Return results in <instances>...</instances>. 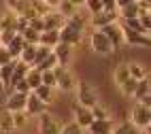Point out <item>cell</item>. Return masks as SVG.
Segmentation results:
<instances>
[{
    "label": "cell",
    "mask_w": 151,
    "mask_h": 134,
    "mask_svg": "<svg viewBox=\"0 0 151 134\" xmlns=\"http://www.w3.org/2000/svg\"><path fill=\"white\" fill-rule=\"evenodd\" d=\"M55 66H58L55 55H53V53H49V55L41 62V64H36V66H32V68H36V70H41V73H43V70H53Z\"/></svg>",
    "instance_id": "obj_33"
},
{
    "label": "cell",
    "mask_w": 151,
    "mask_h": 134,
    "mask_svg": "<svg viewBox=\"0 0 151 134\" xmlns=\"http://www.w3.org/2000/svg\"><path fill=\"white\" fill-rule=\"evenodd\" d=\"M58 43H60V32H58V30H45V32H41L38 45H45L49 49H53Z\"/></svg>",
    "instance_id": "obj_19"
},
{
    "label": "cell",
    "mask_w": 151,
    "mask_h": 134,
    "mask_svg": "<svg viewBox=\"0 0 151 134\" xmlns=\"http://www.w3.org/2000/svg\"><path fill=\"white\" fill-rule=\"evenodd\" d=\"M132 98H134L136 102H143V104H149V107H151V87H149V77L140 79L138 83H136V89H134Z\"/></svg>",
    "instance_id": "obj_12"
},
{
    "label": "cell",
    "mask_w": 151,
    "mask_h": 134,
    "mask_svg": "<svg viewBox=\"0 0 151 134\" xmlns=\"http://www.w3.org/2000/svg\"><path fill=\"white\" fill-rule=\"evenodd\" d=\"M6 9L13 15H22L28 9V0H6Z\"/></svg>",
    "instance_id": "obj_28"
},
{
    "label": "cell",
    "mask_w": 151,
    "mask_h": 134,
    "mask_svg": "<svg viewBox=\"0 0 151 134\" xmlns=\"http://www.w3.org/2000/svg\"><path fill=\"white\" fill-rule=\"evenodd\" d=\"M15 123H13V113L2 109L0 111V134H15Z\"/></svg>",
    "instance_id": "obj_16"
},
{
    "label": "cell",
    "mask_w": 151,
    "mask_h": 134,
    "mask_svg": "<svg viewBox=\"0 0 151 134\" xmlns=\"http://www.w3.org/2000/svg\"><path fill=\"white\" fill-rule=\"evenodd\" d=\"M55 11H58L60 15H62L64 19H66V17H70V15H73V13L77 11V6H73V4L68 2V0H60V4H58Z\"/></svg>",
    "instance_id": "obj_34"
},
{
    "label": "cell",
    "mask_w": 151,
    "mask_h": 134,
    "mask_svg": "<svg viewBox=\"0 0 151 134\" xmlns=\"http://www.w3.org/2000/svg\"><path fill=\"white\" fill-rule=\"evenodd\" d=\"M15 34H17L15 30H2V32H0V45H9Z\"/></svg>",
    "instance_id": "obj_42"
},
{
    "label": "cell",
    "mask_w": 151,
    "mask_h": 134,
    "mask_svg": "<svg viewBox=\"0 0 151 134\" xmlns=\"http://www.w3.org/2000/svg\"><path fill=\"white\" fill-rule=\"evenodd\" d=\"M13 123H15V130H22L30 123V115L26 111H15L13 113Z\"/></svg>",
    "instance_id": "obj_31"
},
{
    "label": "cell",
    "mask_w": 151,
    "mask_h": 134,
    "mask_svg": "<svg viewBox=\"0 0 151 134\" xmlns=\"http://www.w3.org/2000/svg\"><path fill=\"white\" fill-rule=\"evenodd\" d=\"M15 17L17 15H13L11 11L0 15V32H2V30H15Z\"/></svg>",
    "instance_id": "obj_32"
},
{
    "label": "cell",
    "mask_w": 151,
    "mask_h": 134,
    "mask_svg": "<svg viewBox=\"0 0 151 134\" xmlns=\"http://www.w3.org/2000/svg\"><path fill=\"white\" fill-rule=\"evenodd\" d=\"M43 85H49V87H53L55 89V75H53V70H43Z\"/></svg>",
    "instance_id": "obj_40"
},
{
    "label": "cell",
    "mask_w": 151,
    "mask_h": 134,
    "mask_svg": "<svg viewBox=\"0 0 151 134\" xmlns=\"http://www.w3.org/2000/svg\"><path fill=\"white\" fill-rule=\"evenodd\" d=\"M13 68H15V60H11L9 64L0 66V83H2L4 91H11V77H13Z\"/></svg>",
    "instance_id": "obj_17"
},
{
    "label": "cell",
    "mask_w": 151,
    "mask_h": 134,
    "mask_svg": "<svg viewBox=\"0 0 151 134\" xmlns=\"http://www.w3.org/2000/svg\"><path fill=\"white\" fill-rule=\"evenodd\" d=\"M24 43H26L24 36H22V34H15V36L11 38V43L4 45V47L9 49V53H11V58H13V60H17V58H19V53H22V49H24Z\"/></svg>",
    "instance_id": "obj_20"
},
{
    "label": "cell",
    "mask_w": 151,
    "mask_h": 134,
    "mask_svg": "<svg viewBox=\"0 0 151 134\" xmlns=\"http://www.w3.org/2000/svg\"><path fill=\"white\" fill-rule=\"evenodd\" d=\"M126 64H128V73H130V77H132V79L140 81V79H145V77H149V73H147V68H145L143 64H138V62H126Z\"/></svg>",
    "instance_id": "obj_21"
},
{
    "label": "cell",
    "mask_w": 151,
    "mask_h": 134,
    "mask_svg": "<svg viewBox=\"0 0 151 134\" xmlns=\"http://www.w3.org/2000/svg\"><path fill=\"white\" fill-rule=\"evenodd\" d=\"M89 45H92V49L96 51V53H100V55H104V58H109V55H113V47H111V43H109V38L104 36V32L102 30H96L94 28V32H92V36H89Z\"/></svg>",
    "instance_id": "obj_4"
},
{
    "label": "cell",
    "mask_w": 151,
    "mask_h": 134,
    "mask_svg": "<svg viewBox=\"0 0 151 134\" xmlns=\"http://www.w3.org/2000/svg\"><path fill=\"white\" fill-rule=\"evenodd\" d=\"M117 13H119L122 19L138 17V4H136V0H134V2H130V4H126V6H122V9H117Z\"/></svg>",
    "instance_id": "obj_30"
},
{
    "label": "cell",
    "mask_w": 151,
    "mask_h": 134,
    "mask_svg": "<svg viewBox=\"0 0 151 134\" xmlns=\"http://www.w3.org/2000/svg\"><path fill=\"white\" fill-rule=\"evenodd\" d=\"M117 19H119L117 9H100L98 13H92L89 24H92L96 30H100V28H104V26H109V24H115Z\"/></svg>",
    "instance_id": "obj_5"
},
{
    "label": "cell",
    "mask_w": 151,
    "mask_h": 134,
    "mask_svg": "<svg viewBox=\"0 0 151 134\" xmlns=\"http://www.w3.org/2000/svg\"><path fill=\"white\" fill-rule=\"evenodd\" d=\"M13 58H11V53H9V49L4 47V45H0V66L2 64H9Z\"/></svg>",
    "instance_id": "obj_43"
},
{
    "label": "cell",
    "mask_w": 151,
    "mask_h": 134,
    "mask_svg": "<svg viewBox=\"0 0 151 134\" xmlns=\"http://www.w3.org/2000/svg\"><path fill=\"white\" fill-rule=\"evenodd\" d=\"M45 4H47L49 9H51V11H55L58 4H60V0H45Z\"/></svg>",
    "instance_id": "obj_46"
},
{
    "label": "cell",
    "mask_w": 151,
    "mask_h": 134,
    "mask_svg": "<svg viewBox=\"0 0 151 134\" xmlns=\"http://www.w3.org/2000/svg\"><path fill=\"white\" fill-rule=\"evenodd\" d=\"M130 2H134V0H115V6L122 9V6H126V4H130Z\"/></svg>",
    "instance_id": "obj_47"
},
{
    "label": "cell",
    "mask_w": 151,
    "mask_h": 134,
    "mask_svg": "<svg viewBox=\"0 0 151 134\" xmlns=\"http://www.w3.org/2000/svg\"><path fill=\"white\" fill-rule=\"evenodd\" d=\"M60 134H85V130H83L81 126H77L75 121H68V123H62Z\"/></svg>",
    "instance_id": "obj_37"
},
{
    "label": "cell",
    "mask_w": 151,
    "mask_h": 134,
    "mask_svg": "<svg viewBox=\"0 0 151 134\" xmlns=\"http://www.w3.org/2000/svg\"><path fill=\"white\" fill-rule=\"evenodd\" d=\"M62 121L53 117L51 113H41L38 115V134H60Z\"/></svg>",
    "instance_id": "obj_6"
},
{
    "label": "cell",
    "mask_w": 151,
    "mask_h": 134,
    "mask_svg": "<svg viewBox=\"0 0 151 134\" xmlns=\"http://www.w3.org/2000/svg\"><path fill=\"white\" fill-rule=\"evenodd\" d=\"M111 134H140V130L134 126L132 121H122V123H115Z\"/></svg>",
    "instance_id": "obj_23"
},
{
    "label": "cell",
    "mask_w": 151,
    "mask_h": 134,
    "mask_svg": "<svg viewBox=\"0 0 151 134\" xmlns=\"http://www.w3.org/2000/svg\"><path fill=\"white\" fill-rule=\"evenodd\" d=\"M138 22H140V26H143L145 34H149V30H151V13H149V11L138 13Z\"/></svg>",
    "instance_id": "obj_39"
},
{
    "label": "cell",
    "mask_w": 151,
    "mask_h": 134,
    "mask_svg": "<svg viewBox=\"0 0 151 134\" xmlns=\"http://www.w3.org/2000/svg\"><path fill=\"white\" fill-rule=\"evenodd\" d=\"M77 102L81 107H87V109H92L94 104H98L100 102V96H98V91L92 83H85V81H77Z\"/></svg>",
    "instance_id": "obj_1"
},
{
    "label": "cell",
    "mask_w": 151,
    "mask_h": 134,
    "mask_svg": "<svg viewBox=\"0 0 151 134\" xmlns=\"http://www.w3.org/2000/svg\"><path fill=\"white\" fill-rule=\"evenodd\" d=\"M73 49L75 47H70L68 43H60L51 49V53L55 55V60H58V66H68V62H70V58H73Z\"/></svg>",
    "instance_id": "obj_13"
},
{
    "label": "cell",
    "mask_w": 151,
    "mask_h": 134,
    "mask_svg": "<svg viewBox=\"0 0 151 134\" xmlns=\"http://www.w3.org/2000/svg\"><path fill=\"white\" fill-rule=\"evenodd\" d=\"M28 26L32 28V30H36V32H45V22H43V17H32L28 22Z\"/></svg>",
    "instance_id": "obj_41"
},
{
    "label": "cell",
    "mask_w": 151,
    "mask_h": 134,
    "mask_svg": "<svg viewBox=\"0 0 151 134\" xmlns=\"http://www.w3.org/2000/svg\"><path fill=\"white\" fill-rule=\"evenodd\" d=\"M53 75H55V87L60 91H75L77 77H75V73L68 66H55L53 68Z\"/></svg>",
    "instance_id": "obj_2"
},
{
    "label": "cell",
    "mask_w": 151,
    "mask_h": 134,
    "mask_svg": "<svg viewBox=\"0 0 151 134\" xmlns=\"http://www.w3.org/2000/svg\"><path fill=\"white\" fill-rule=\"evenodd\" d=\"M73 121L77 123V126H81L83 130L89 126V123L94 121V115H92V109L87 107H81L79 102H75L73 104Z\"/></svg>",
    "instance_id": "obj_10"
},
{
    "label": "cell",
    "mask_w": 151,
    "mask_h": 134,
    "mask_svg": "<svg viewBox=\"0 0 151 134\" xmlns=\"http://www.w3.org/2000/svg\"><path fill=\"white\" fill-rule=\"evenodd\" d=\"M92 115H94V119H111V109L104 102H98V104L92 107Z\"/></svg>",
    "instance_id": "obj_27"
},
{
    "label": "cell",
    "mask_w": 151,
    "mask_h": 134,
    "mask_svg": "<svg viewBox=\"0 0 151 134\" xmlns=\"http://www.w3.org/2000/svg\"><path fill=\"white\" fill-rule=\"evenodd\" d=\"M85 6L89 9V13H98L100 9H102L100 6V0H85Z\"/></svg>",
    "instance_id": "obj_44"
},
{
    "label": "cell",
    "mask_w": 151,
    "mask_h": 134,
    "mask_svg": "<svg viewBox=\"0 0 151 134\" xmlns=\"http://www.w3.org/2000/svg\"><path fill=\"white\" fill-rule=\"evenodd\" d=\"M122 32H124V43L132 45V47H149L151 40L147 34H140V32H134V30H130L126 26H122Z\"/></svg>",
    "instance_id": "obj_11"
},
{
    "label": "cell",
    "mask_w": 151,
    "mask_h": 134,
    "mask_svg": "<svg viewBox=\"0 0 151 134\" xmlns=\"http://www.w3.org/2000/svg\"><path fill=\"white\" fill-rule=\"evenodd\" d=\"M138 130H145L149 128L151 123V107L149 104H143V102H134V107L130 109V119Z\"/></svg>",
    "instance_id": "obj_3"
},
{
    "label": "cell",
    "mask_w": 151,
    "mask_h": 134,
    "mask_svg": "<svg viewBox=\"0 0 151 134\" xmlns=\"http://www.w3.org/2000/svg\"><path fill=\"white\" fill-rule=\"evenodd\" d=\"M104 32V36L109 38V43H111V47L113 49H119L124 45V32H122V24L119 22H115V24H109V26H104V28H100Z\"/></svg>",
    "instance_id": "obj_9"
},
{
    "label": "cell",
    "mask_w": 151,
    "mask_h": 134,
    "mask_svg": "<svg viewBox=\"0 0 151 134\" xmlns=\"http://www.w3.org/2000/svg\"><path fill=\"white\" fill-rule=\"evenodd\" d=\"M113 79H115V85H117V87L122 85L124 81H128V79H130V73H128V64H126V62H124V64H117V66H115Z\"/></svg>",
    "instance_id": "obj_26"
},
{
    "label": "cell",
    "mask_w": 151,
    "mask_h": 134,
    "mask_svg": "<svg viewBox=\"0 0 151 134\" xmlns=\"http://www.w3.org/2000/svg\"><path fill=\"white\" fill-rule=\"evenodd\" d=\"M47 102H43L41 98H38L36 94H34V91H28V96H26V113H28V115L30 117H38V115H41V113H47Z\"/></svg>",
    "instance_id": "obj_8"
},
{
    "label": "cell",
    "mask_w": 151,
    "mask_h": 134,
    "mask_svg": "<svg viewBox=\"0 0 151 134\" xmlns=\"http://www.w3.org/2000/svg\"><path fill=\"white\" fill-rule=\"evenodd\" d=\"M51 53V49L49 47H45V45H36V51H34V62H32V66H36V64H41V62Z\"/></svg>",
    "instance_id": "obj_36"
},
{
    "label": "cell",
    "mask_w": 151,
    "mask_h": 134,
    "mask_svg": "<svg viewBox=\"0 0 151 134\" xmlns=\"http://www.w3.org/2000/svg\"><path fill=\"white\" fill-rule=\"evenodd\" d=\"M26 83L30 85V89H34V87H38V85H43V75H41V70H36V68H32L30 66V70L26 73Z\"/></svg>",
    "instance_id": "obj_24"
},
{
    "label": "cell",
    "mask_w": 151,
    "mask_h": 134,
    "mask_svg": "<svg viewBox=\"0 0 151 134\" xmlns=\"http://www.w3.org/2000/svg\"><path fill=\"white\" fill-rule=\"evenodd\" d=\"M68 2L73 4V6H77V9H81V6L85 4V0H68Z\"/></svg>",
    "instance_id": "obj_48"
},
{
    "label": "cell",
    "mask_w": 151,
    "mask_h": 134,
    "mask_svg": "<svg viewBox=\"0 0 151 134\" xmlns=\"http://www.w3.org/2000/svg\"><path fill=\"white\" fill-rule=\"evenodd\" d=\"M100 6H102V9H117L115 0H100Z\"/></svg>",
    "instance_id": "obj_45"
},
{
    "label": "cell",
    "mask_w": 151,
    "mask_h": 134,
    "mask_svg": "<svg viewBox=\"0 0 151 134\" xmlns=\"http://www.w3.org/2000/svg\"><path fill=\"white\" fill-rule=\"evenodd\" d=\"M43 22H45V30H60V28L64 26L66 19L60 15L58 11H51V13H47V15L43 17Z\"/></svg>",
    "instance_id": "obj_18"
},
{
    "label": "cell",
    "mask_w": 151,
    "mask_h": 134,
    "mask_svg": "<svg viewBox=\"0 0 151 134\" xmlns=\"http://www.w3.org/2000/svg\"><path fill=\"white\" fill-rule=\"evenodd\" d=\"M58 32H60V40H62V43H68L70 47L81 45V40H83V32L77 30L75 26H70L68 22H64V26L60 28Z\"/></svg>",
    "instance_id": "obj_7"
},
{
    "label": "cell",
    "mask_w": 151,
    "mask_h": 134,
    "mask_svg": "<svg viewBox=\"0 0 151 134\" xmlns=\"http://www.w3.org/2000/svg\"><path fill=\"white\" fill-rule=\"evenodd\" d=\"M26 96H28V94L9 91V96H6V100H4V109L11 111V113H15V111H24V109H26Z\"/></svg>",
    "instance_id": "obj_14"
},
{
    "label": "cell",
    "mask_w": 151,
    "mask_h": 134,
    "mask_svg": "<svg viewBox=\"0 0 151 134\" xmlns=\"http://www.w3.org/2000/svg\"><path fill=\"white\" fill-rule=\"evenodd\" d=\"M136 83H138V81L130 77L128 81H124V83L119 85V91H122L124 96H128V98H132V94H134V89H136Z\"/></svg>",
    "instance_id": "obj_35"
},
{
    "label": "cell",
    "mask_w": 151,
    "mask_h": 134,
    "mask_svg": "<svg viewBox=\"0 0 151 134\" xmlns=\"http://www.w3.org/2000/svg\"><path fill=\"white\" fill-rule=\"evenodd\" d=\"M22 36H24V40L26 43H32V45H38V38H41V32H36V30H32V28H26L24 32H22Z\"/></svg>",
    "instance_id": "obj_38"
},
{
    "label": "cell",
    "mask_w": 151,
    "mask_h": 134,
    "mask_svg": "<svg viewBox=\"0 0 151 134\" xmlns=\"http://www.w3.org/2000/svg\"><path fill=\"white\" fill-rule=\"evenodd\" d=\"M115 121L113 119H94L85 130H89V134H111Z\"/></svg>",
    "instance_id": "obj_15"
},
{
    "label": "cell",
    "mask_w": 151,
    "mask_h": 134,
    "mask_svg": "<svg viewBox=\"0 0 151 134\" xmlns=\"http://www.w3.org/2000/svg\"><path fill=\"white\" fill-rule=\"evenodd\" d=\"M32 91H34V94L41 98L43 102H47V104L53 100V87H49V85H38V87H34Z\"/></svg>",
    "instance_id": "obj_29"
},
{
    "label": "cell",
    "mask_w": 151,
    "mask_h": 134,
    "mask_svg": "<svg viewBox=\"0 0 151 134\" xmlns=\"http://www.w3.org/2000/svg\"><path fill=\"white\" fill-rule=\"evenodd\" d=\"M34 51H36V45L24 43V49H22V53H19L17 60H22V62H26L28 66H32V62H34Z\"/></svg>",
    "instance_id": "obj_25"
},
{
    "label": "cell",
    "mask_w": 151,
    "mask_h": 134,
    "mask_svg": "<svg viewBox=\"0 0 151 134\" xmlns=\"http://www.w3.org/2000/svg\"><path fill=\"white\" fill-rule=\"evenodd\" d=\"M66 22H68L70 26H75L77 30H81V32H83V30H85V26H87V17L83 15V11H81V9H77V11H75L73 15H70V17H66Z\"/></svg>",
    "instance_id": "obj_22"
}]
</instances>
